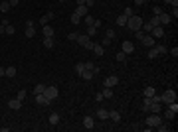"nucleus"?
Listing matches in <instances>:
<instances>
[{
    "mask_svg": "<svg viewBox=\"0 0 178 132\" xmlns=\"http://www.w3.org/2000/svg\"><path fill=\"white\" fill-rule=\"evenodd\" d=\"M141 26H143V18H141V16H137V14H133V16L127 20V28H129L131 32L141 30Z\"/></svg>",
    "mask_w": 178,
    "mask_h": 132,
    "instance_id": "f257e3e1",
    "label": "nucleus"
},
{
    "mask_svg": "<svg viewBox=\"0 0 178 132\" xmlns=\"http://www.w3.org/2000/svg\"><path fill=\"white\" fill-rule=\"evenodd\" d=\"M145 124L148 126V128H156L158 124H162V116H160V114H155V112H152V114H150V116L146 118Z\"/></svg>",
    "mask_w": 178,
    "mask_h": 132,
    "instance_id": "f03ea898",
    "label": "nucleus"
},
{
    "mask_svg": "<svg viewBox=\"0 0 178 132\" xmlns=\"http://www.w3.org/2000/svg\"><path fill=\"white\" fill-rule=\"evenodd\" d=\"M174 101H176V93H174L172 89H168V91H164V93L160 95V103H164V105L174 103Z\"/></svg>",
    "mask_w": 178,
    "mask_h": 132,
    "instance_id": "7ed1b4c3",
    "label": "nucleus"
},
{
    "mask_svg": "<svg viewBox=\"0 0 178 132\" xmlns=\"http://www.w3.org/2000/svg\"><path fill=\"white\" fill-rule=\"evenodd\" d=\"M44 95H46V97H48L50 101H56V99H57V95H59V91H57V87H54V85H52V87H46Z\"/></svg>",
    "mask_w": 178,
    "mask_h": 132,
    "instance_id": "20e7f679",
    "label": "nucleus"
},
{
    "mask_svg": "<svg viewBox=\"0 0 178 132\" xmlns=\"http://www.w3.org/2000/svg\"><path fill=\"white\" fill-rule=\"evenodd\" d=\"M81 47H85L87 49V45H89V42H91V38H89L87 34H77V40H75Z\"/></svg>",
    "mask_w": 178,
    "mask_h": 132,
    "instance_id": "39448f33",
    "label": "nucleus"
},
{
    "mask_svg": "<svg viewBox=\"0 0 178 132\" xmlns=\"http://www.w3.org/2000/svg\"><path fill=\"white\" fill-rule=\"evenodd\" d=\"M150 36H152L155 40H160V38H164V28H162V26H155V28L150 30Z\"/></svg>",
    "mask_w": 178,
    "mask_h": 132,
    "instance_id": "423d86ee",
    "label": "nucleus"
},
{
    "mask_svg": "<svg viewBox=\"0 0 178 132\" xmlns=\"http://www.w3.org/2000/svg\"><path fill=\"white\" fill-rule=\"evenodd\" d=\"M121 51L123 53H133L135 51V45H133V42H129V40H125V42H123V45H121Z\"/></svg>",
    "mask_w": 178,
    "mask_h": 132,
    "instance_id": "0eeeda50",
    "label": "nucleus"
},
{
    "mask_svg": "<svg viewBox=\"0 0 178 132\" xmlns=\"http://www.w3.org/2000/svg\"><path fill=\"white\" fill-rule=\"evenodd\" d=\"M170 22H172V16L166 14V12H162V14L158 16V24H160V26H166V24H170Z\"/></svg>",
    "mask_w": 178,
    "mask_h": 132,
    "instance_id": "6e6552de",
    "label": "nucleus"
},
{
    "mask_svg": "<svg viewBox=\"0 0 178 132\" xmlns=\"http://www.w3.org/2000/svg\"><path fill=\"white\" fill-rule=\"evenodd\" d=\"M83 128H85V130H93V128H95L93 116H85V118H83Z\"/></svg>",
    "mask_w": 178,
    "mask_h": 132,
    "instance_id": "1a4fd4ad",
    "label": "nucleus"
},
{
    "mask_svg": "<svg viewBox=\"0 0 178 132\" xmlns=\"http://www.w3.org/2000/svg\"><path fill=\"white\" fill-rule=\"evenodd\" d=\"M42 32H44V38H54L56 30H54L50 24H46V26H42Z\"/></svg>",
    "mask_w": 178,
    "mask_h": 132,
    "instance_id": "9d476101",
    "label": "nucleus"
},
{
    "mask_svg": "<svg viewBox=\"0 0 178 132\" xmlns=\"http://www.w3.org/2000/svg\"><path fill=\"white\" fill-rule=\"evenodd\" d=\"M141 42H143V45H146V47H152L156 40H155V38H152V36H146V34H145V36L141 38Z\"/></svg>",
    "mask_w": 178,
    "mask_h": 132,
    "instance_id": "9b49d317",
    "label": "nucleus"
},
{
    "mask_svg": "<svg viewBox=\"0 0 178 132\" xmlns=\"http://www.w3.org/2000/svg\"><path fill=\"white\" fill-rule=\"evenodd\" d=\"M36 103H38V105H52V101L48 99V97H46L44 93H40V95H36Z\"/></svg>",
    "mask_w": 178,
    "mask_h": 132,
    "instance_id": "f8f14e48",
    "label": "nucleus"
},
{
    "mask_svg": "<svg viewBox=\"0 0 178 132\" xmlns=\"http://www.w3.org/2000/svg\"><path fill=\"white\" fill-rule=\"evenodd\" d=\"M8 107H10L12 110H20L22 109V101L20 99H12V101H8Z\"/></svg>",
    "mask_w": 178,
    "mask_h": 132,
    "instance_id": "ddd939ff",
    "label": "nucleus"
},
{
    "mask_svg": "<svg viewBox=\"0 0 178 132\" xmlns=\"http://www.w3.org/2000/svg\"><path fill=\"white\" fill-rule=\"evenodd\" d=\"M95 75H97V73H95V71H89V69H85V71H83V73H81V75H79V77L83 79V81H91V79L95 77Z\"/></svg>",
    "mask_w": 178,
    "mask_h": 132,
    "instance_id": "4468645a",
    "label": "nucleus"
},
{
    "mask_svg": "<svg viewBox=\"0 0 178 132\" xmlns=\"http://www.w3.org/2000/svg\"><path fill=\"white\" fill-rule=\"evenodd\" d=\"M160 105H162V103H155V101H150V107H148V112H155V114H160Z\"/></svg>",
    "mask_w": 178,
    "mask_h": 132,
    "instance_id": "2eb2a0df",
    "label": "nucleus"
},
{
    "mask_svg": "<svg viewBox=\"0 0 178 132\" xmlns=\"http://www.w3.org/2000/svg\"><path fill=\"white\" fill-rule=\"evenodd\" d=\"M117 83H119V77H115V75H111V77L105 79V87H111V89H113Z\"/></svg>",
    "mask_w": 178,
    "mask_h": 132,
    "instance_id": "dca6fc26",
    "label": "nucleus"
},
{
    "mask_svg": "<svg viewBox=\"0 0 178 132\" xmlns=\"http://www.w3.org/2000/svg\"><path fill=\"white\" fill-rule=\"evenodd\" d=\"M54 18H56V16H54V12H48L46 16H42V18H40V24H42V26H46V24H50V20H54Z\"/></svg>",
    "mask_w": 178,
    "mask_h": 132,
    "instance_id": "f3484780",
    "label": "nucleus"
},
{
    "mask_svg": "<svg viewBox=\"0 0 178 132\" xmlns=\"http://www.w3.org/2000/svg\"><path fill=\"white\" fill-rule=\"evenodd\" d=\"M48 122H50L52 126H57V124H59V114H57V112H52L50 118H48Z\"/></svg>",
    "mask_w": 178,
    "mask_h": 132,
    "instance_id": "a211bd4d",
    "label": "nucleus"
},
{
    "mask_svg": "<svg viewBox=\"0 0 178 132\" xmlns=\"http://www.w3.org/2000/svg\"><path fill=\"white\" fill-rule=\"evenodd\" d=\"M87 12H89V8L85 6V4H81V6H77V8H75V12H73V14H77V16H87Z\"/></svg>",
    "mask_w": 178,
    "mask_h": 132,
    "instance_id": "6ab92c4d",
    "label": "nucleus"
},
{
    "mask_svg": "<svg viewBox=\"0 0 178 132\" xmlns=\"http://www.w3.org/2000/svg\"><path fill=\"white\" fill-rule=\"evenodd\" d=\"M109 118L113 122H121V112L119 110H109Z\"/></svg>",
    "mask_w": 178,
    "mask_h": 132,
    "instance_id": "aec40b11",
    "label": "nucleus"
},
{
    "mask_svg": "<svg viewBox=\"0 0 178 132\" xmlns=\"http://www.w3.org/2000/svg\"><path fill=\"white\" fill-rule=\"evenodd\" d=\"M97 118H99V120H107V118H109V110L107 109H99L97 110Z\"/></svg>",
    "mask_w": 178,
    "mask_h": 132,
    "instance_id": "412c9836",
    "label": "nucleus"
},
{
    "mask_svg": "<svg viewBox=\"0 0 178 132\" xmlns=\"http://www.w3.org/2000/svg\"><path fill=\"white\" fill-rule=\"evenodd\" d=\"M91 49L95 51V55H97V57H103V53H105L103 45H99V44H93V47H91Z\"/></svg>",
    "mask_w": 178,
    "mask_h": 132,
    "instance_id": "4be33fe9",
    "label": "nucleus"
},
{
    "mask_svg": "<svg viewBox=\"0 0 178 132\" xmlns=\"http://www.w3.org/2000/svg\"><path fill=\"white\" fill-rule=\"evenodd\" d=\"M10 2H8V0H2V2H0V12H2V14H6V12H10Z\"/></svg>",
    "mask_w": 178,
    "mask_h": 132,
    "instance_id": "5701e85b",
    "label": "nucleus"
},
{
    "mask_svg": "<svg viewBox=\"0 0 178 132\" xmlns=\"http://www.w3.org/2000/svg\"><path fill=\"white\" fill-rule=\"evenodd\" d=\"M24 36H26V38H34V36H36V28H34V26H26Z\"/></svg>",
    "mask_w": 178,
    "mask_h": 132,
    "instance_id": "b1692460",
    "label": "nucleus"
},
{
    "mask_svg": "<svg viewBox=\"0 0 178 132\" xmlns=\"http://www.w3.org/2000/svg\"><path fill=\"white\" fill-rule=\"evenodd\" d=\"M101 95H103V99H111V97H113V89L111 87H105L103 91H101Z\"/></svg>",
    "mask_w": 178,
    "mask_h": 132,
    "instance_id": "393cba45",
    "label": "nucleus"
},
{
    "mask_svg": "<svg viewBox=\"0 0 178 132\" xmlns=\"http://www.w3.org/2000/svg\"><path fill=\"white\" fill-rule=\"evenodd\" d=\"M83 67H85V69H89V71H95V73H99V69L95 67V63H93V61H85V63H83Z\"/></svg>",
    "mask_w": 178,
    "mask_h": 132,
    "instance_id": "a878e982",
    "label": "nucleus"
},
{
    "mask_svg": "<svg viewBox=\"0 0 178 132\" xmlns=\"http://www.w3.org/2000/svg\"><path fill=\"white\" fill-rule=\"evenodd\" d=\"M56 45V42H54V38H44V47H48V49H52Z\"/></svg>",
    "mask_w": 178,
    "mask_h": 132,
    "instance_id": "bb28decb",
    "label": "nucleus"
},
{
    "mask_svg": "<svg viewBox=\"0 0 178 132\" xmlns=\"http://www.w3.org/2000/svg\"><path fill=\"white\" fill-rule=\"evenodd\" d=\"M127 20H129V18H127L125 14H121V16L117 18V26H119V28H123V26H127Z\"/></svg>",
    "mask_w": 178,
    "mask_h": 132,
    "instance_id": "cd10ccee",
    "label": "nucleus"
},
{
    "mask_svg": "<svg viewBox=\"0 0 178 132\" xmlns=\"http://www.w3.org/2000/svg\"><path fill=\"white\" fill-rule=\"evenodd\" d=\"M46 91V85L44 83H38L36 87H34V95H40V93H44Z\"/></svg>",
    "mask_w": 178,
    "mask_h": 132,
    "instance_id": "c85d7f7f",
    "label": "nucleus"
},
{
    "mask_svg": "<svg viewBox=\"0 0 178 132\" xmlns=\"http://www.w3.org/2000/svg\"><path fill=\"white\" fill-rule=\"evenodd\" d=\"M85 34H87L89 38H93V36L97 34V28H95V26H87V30H85Z\"/></svg>",
    "mask_w": 178,
    "mask_h": 132,
    "instance_id": "c756f323",
    "label": "nucleus"
},
{
    "mask_svg": "<svg viewBox=\"0 0 178 132\" xmlns=\"http://www.w3.org/2000/svg\"><path fill=\"white\" fill-rule=\"evenodd\" d=\"M148 59H156V57H158V51H156V47H152V49H148Z\"/></svg>",
    "mask_w": 178,
    "mask_h": 132,
    "instance_id": "7c9ffc66",
    "label": "nucleus"
},
{
    "mask_svg": "<svg viewBox=\"0 0 178 132\" xmlns=\"http://www.w3.org/2000/svg\"><path fill=\"white\" fill-rule=\"evenodd\" d=\"M6 77H16V67H6Z\"/></svg>",
    "mask_w": 178,
    "mask_h": 132,
    "instance_id": "2f4dec72",
    "label": "nucleus"
},
{
    "mask_svg": "<svg viewBox=\"0 0 178 132\" xmlns=\"http://www.w3.org/2000/svg\"><path fill=\"white\" fill-rule=\"evenodd\" d=\"M164 116H166L168 120H172V118H174V116H176V110H172V109H168L166 112H164Z\"/></svg>",
    "mask_w": 178,
    "mask_h": 132,
    "instance_id": "473e14b6",
    "label": "nucleus"
},
{
    "mask_svg": "<svg viewBox=\"0 0 178 132\" xmlns=\"http://www.w3.org/2000/svg\"><path fill=\"white\" fill-rule=\"evenodd\" d=\"M143 95H145V97H152V95H155V89H152V87H146L145 91H143Z\"/></svg>",
    "mask_w": 178,
    "mask_h": 132,
    "instance_id": "72a5a7b5",
    "label": "nucleus"
},
{
    "mask_svg": "<svg viewBox=\"0 0 178 132\" xmlns=\"http://www.w3.org/2000/svg\"><path fill=\"white\" fill-rule=\"evenodd\" d=\"M141 30H143V32H150V30H152V24L150 22H146V24H143V26H141Z\"/></svg>",
    "mask_w": 178,
    "mask_h": 132,
    "instance_id": "f704fd0d",
    "label": "nucleus"
},
{
    "mask_svg": "<svg viewBox=\"0 0 178 132\" xmlns=\"http://www.w3.org/2000/svg\"><path fill=\"white\" fill-rule=\"evenodd\" d=\"M6 34H8V36H14V34H16V28H14L12 24H8V26H6Z\"/></svg>",
    "mask_w": 178,
    "mask_h": 132,
    "instance_id": "c9c22d12",
    "label": "nucleus"
},
{
    "mask_svg": "<svg viewBox=\"0 0 178 132\" xmlns=\"http://www.w3.org/2000/svg\"><path fill=\"white\" fill-rule=\"evenodd\" d=\"M156 51H158V55H164L168 51V47H166V45H158V47H156Z\"/></svg>",
    "mask_w": 178,
    "mask_h": 132,
    "instance_id": "e433bc0d",
    "label": "nucleus"
},
{
    "mask_svg": "<svg viewBox=\"0 0 178 132\" xmlns=\"http://www.w3.org/2000/svg\"><path fill=\"white\" fill-rule=\"evenodd\" d=\"M123 14H125L127 18H131V16H133V14H135V10H133V8H131V6H127V8H125V12H123Z\"/></svg>",
    "mask_w": 178,
    "mask_h": 132,
    "instance_id": "4c0bfd02",
    "label": "nucleus"
},
{
    "mask_svg": "<svg viewBox=\"0 0 178 132\" xmlns=\"http://www.w3.org/2000/svg\"><path fill=\"white\" fill-rule=\"evenodd\" d=\"M115 59H117V61H125V59H127V53H123V51H119V53L115 55Z\"/></svg>",
    "mask_w": 178,
    "mask_h": 132,
    "instance_id": "58836bf2",
    "label": "nucleus"
},
{
    "mask_svg": "<svg viewBox=\"0 0 178 132\" xmlns=\"http://www.w3.org/2000/svg\"><path fill=\"white\" fill-rule=\"evenodd\" d=\"M83 71H85V67H83V63H77V65H75V73H77V75H81Z\"/></svg>",
    "mask_w": 178,
    "mask_h": 132,
    "instance_id": "ea45409f",
    "label": "nucleus"
},
{
    "mask_svg": "<svg viewBox=\"0 0 178 132\" xmlns=\"http://www.w3.org/2000/svg\"><path fill=\"white\" fill-rule=\"evenodd\" d=\"M26 95H28V93H26V91H24V89H22V91H18V95H16V99L24 101V99H26Z\"/></svg>",
    "mask_w": 178,
    "mask_h": 132,
    "instance_id": "a19ab883",
    "label": "nucleus"
},
{
    "mask_svg": "<svg viewBox=\"0 0 178 132\" xmlns=\"http://www.w3.org/2000/svg\"><path fill=\"white\" fill-rule=\"evenodd\" d=\"M93 22H95L93 16H85V26H93Z\"/></svg>",
    "mask_w": 178,
    "mask_h": 132,
    "instance_id": "79ce46f5",
    "label": "nucleus"
},
{
    "mask_svg": "<svg viewBox=\"0 0 178 132\" xmlns=\"http://www.w3.org/2000/svg\"><path fill=\"white\" fill-rule=\"evenodd\" d=\"M67 40H69V42H75V40H77V34H75V32H69V34H67Z\"/></svg>",
    "mask_w": 178,
    "mask_h": 132,
    "instance_id": "37998d69",
    "label": "nucleus"
},
{
    "mask_svg": "<svg viewBox=\"0 0 178 132\" xmlns=\"http://www.w3.org/2000/svg\"><path fill=\"white\" fill-rule=\"evenodd\" d=\"M79 20H81V16H77V14H71V24H79Z\"/></svg>",
    "mask_w": 178,
    "mask_h": 132,
    "instance_id": "c03bdc74",
    "label": "nucleus"
},
{
    "mask_svg": "<svg viewBox=\"0 0 178 132\" xmlns=\"http://www.w3.org/2000/svg\"><path fill=\"white\" fill-rule=\"evenodd\" d=\"M148 22L152 24V28H155V26H160V24H158V16H152V18L148 20Z\"/></svg>",
    "mask_w": 178,
    "mask_h": 132,
    "instance_id": "a18cd8bd",
    "label": "nucleus"
},
{
    "mask_svg": "<svg viewBox=\"0 0 178 132\" xmlns=\"http://www.w3.org/2000/svg\"><path fill=\"white\" fill-rule=\"evenodd\" d=\"M115 36H117L115 30H107V38H109V40H115Z\"/></svg>",
    "mask_w": 178,
    "mask_h": 132,
    "instance_id": "49530a36",
    "label": "nucleus"
},
{
    "mask_svg": "<svg viewBox=\"0 0 178 132\" xmlns=\"http://www.w3.org/2000/svg\"><path fill=\"white\" fill-rule=\"evenodd\" d=\"M166 4H170L172 8H178V0H164Z\"/></svg>",
    "mask_w": 178,
    "mask_h": 132,
    "instance_id": "de8ad7c7",
    "label": "nucleus"
},
{
    "mask_svg": "<svg viewBox=\"0 0 178 132\" xmlns=\"http://www.w3.org/2000/svg\"><path fill=\"white\" fill-rule=\"evenodd\" d=\"M168 53L172 55V57H176V55H178V47H170V49H168Z\"/></svg>",
    "mask_w": 178,
    "mask_h": 132,
    "instance_id": "09e8293b",
    "label": "nucleus"
},
{
    "mask_svg": "<svg viewBox=\"0 0 178 132\" xmlns=\"http://www.w3.org/2000/svg\"><path fill=\"white\" fill-rule=\"evenodd\" d=\"M113 40H109V38H107V36H105V38H103V42H101V45H103V47H105V45H109L111 44Z\"/></svg>",
    "mask_w": 178,
    "mask_h": 132,
    "instance_id": "8fccbe9b",
    "label": "nucleus"
},
{
    "mask_svg": "<svg viewBox=\"0 0 178 132\" xmlns=\"http://www.w3.org/2000/svg\"><path fill=\"white\" fill-rule=\"evenodd\" d=\"M162 12H164V10H162V6H155V14H156V16H160Z\"/></svg>",
    "mask_w": 178,
    "mask_h": 132,
    "instance_id": "3c124183",
    "label": "nucleus"
},
{
    "mask_svg": "<svg viewBox=\"0 0 178 132\" xmlns=\"http://www.w3.org/2000/svg\"><path fill=\"white\" fill-rule=\"evenodd\" d=\"M8 2H10V6H12V8H16V6L20 4V0H8Z\"/></svg>",
    "mask_w": 178,
    "mask_h": 132,
    "instance_id": "603ef678",
    "label": "nucleus"
},
{
    "mask_svg": "<svg viewBox=\"0 0 178 132\" xmlns=\"http://www.w3.org/2000/svg\"><path fill=\"white\" fill-rule=\"evenodd\" d=\"M156 128H158V130H160V132H166V130H168V126H164V124H158Z\"/></svg>",
    "mask_w": 178,
    "mask_h": 132,
    "instance_id": "864d4df0",
    "label": "nucleus"
},
{
    "mask_svg": "<svg viewBox=\"0 0 178 132\" xmlns=\"http://www.w3.org/2000/svg\"><path fill=\"white\" fill-rule=\"evenodd\" d=\"M95 101L101 103V101H103V95H101V93H95Z\"/></svg>",
    "mask_w": 178,
    "mask_h": 132,
    "instance_id": "5fc2aeb1",
    "label": "nucleus"
},
{
    "mask_svg": "<svg viewBox=\"0 0 178 132\" xmlns=\"http://www.w3.org/2000/svg\"><path fill=\"white\" fill-rule=\"evenodd\" d=\"M146 2H148V0H135V4H137V6H143V4H146Z\"/></svg>",
    "mask_w": 178,
    "mask_h": 132,
    "instance_id": "6e6d98bb",
    "label": "nucleus"
},
{
    "mask_svg": "<svg viewBox=\"0 0 178 132\" xmlns=\"http://www.w3.org/2000/svg\"><path fill=\"white\" fill-rule=\"evenodd\" d=\"M93 4H95V0H85V6H87V8H91Z\"/></svg>",
    "mask_w": 178,
    "mask_h": 132,
    "instance_id": "4d7b16f0",
    "label": "nucleus"
},
{
    "mask_svg": "<svg viewBox=\"0 0 178 132\" xmlns=\"http://www.w3.org/2000/svg\"><path fill=\"white\" fill-rule=\"evenodd\" d=\"M170 16H174V18H178V8H172V14Z\"/></svg>",
    "mask_w": 178,
    "mask_h": 132,
    "instance_id": "13d9d810",
    "label": "nucleus"
},
{
    "mask_svg": "<svg viewBox=\"0 0 178 132\" xmlns=\"http://www.w3.org/2000/svg\"><path fill=\"white\" fill-rule=\"evenodd\" d=\"M93 26H95V28L99 30V28H101V20H95V22H93Z\"/></svg>",
    "mask_w": 178,
    "mask_h": 132,
    "instance_id": "bf43d9fd",
    "label": "nucleus"
},
{
    "mask_svg": "<svg viewBox=\"0 0 178 132\" xmlns=\"http://www.w3.org/2000/svg\"><path fill=\"white\" fill-rule=\"evenodd\" d=\"M0 34H6V26H2V24H0Z\"/></svg>",
    "mask_w": 178,
    "mask_h": 132,
    "instance_id": "052dcab7",
    "label": "nucleus"
},
{
    "mask_svg": "<svg viewBox=\"0 0 178 132\" xmlns=\"http://www.w3.org/2000/svg\"><path fill=\"white\" fill-rule=\"evenodd\" d=\"M2 75H6V69H4V67H0V77H2Z\"/></svg>",
    "mask_w": 178,
    "mask_h": 132,
    "instance_id": "680f3d73",
    "label": "nucleus"
},
{
    "mask_svg": "<svg viewBox=\"0 0 178 132\" xmlns=\"http://www.w3.org/2000/svg\"><path fill=\"white\" fill-rule=\"evenodd\" d=\"M77 2V6H81V4H85V0H75Z\"/></svg>",
    "mask_w": 178,
    "mask_h": 132,
    "instance_id": "e2e57ef3",
    "label": "nucleus"
},
{
    "mask_svg": "<svg viewBox=\"0 0 178 132\" xmlns=\"http://www.w3.org/2000/svg\"><path fill=\"white\" fill-rule=\"evenodd\" d=\"M59 2H61V4H63V2H67V0H59Z\"/></svg>",
    "mask_w": 178,
    "mask_h": 132,
    "instance_id": "0e129e2a",
    "label": "nucleus"
}]
</instances>
